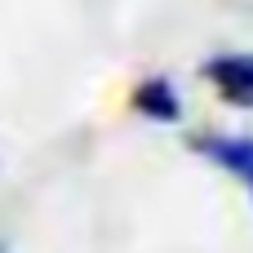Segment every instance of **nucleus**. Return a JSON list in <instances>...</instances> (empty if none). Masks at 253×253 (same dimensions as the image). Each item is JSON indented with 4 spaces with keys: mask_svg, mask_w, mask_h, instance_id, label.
<instances>
[{
    "mask_svg": "<svg viewBox=\"0 0 253 253\" xmlns=\"http://www.w3.org/2000/svg\"><path fill=\"white\" fill-rule=\"evenodd\" d=\"M191 147H196L209 165L227 169L253 200V138H236V133H196Z\"/></svg>",
    "mask_w": 253,
    "mask_h": 253,
    "instance_id": "obj_1",
    "label": "nucleus"
},
{
    "mask_svg": "<svg viewBox=\"0 0 253 253\" xmlns=\"http://www.w3.org/2000/svg\"><path fill=\"white\" fill-rule=\"evenodd\" d=\"M205 80L218 89V98L236 107H253V53H227L205 62Z\"/></svg>",
    "mask_w": 253,
    "mask_h": 253,
    "instance_id": "obj_2",
    "label": "nucleus"
},
{
    "mask_svg": "<svg viewBox=\"0 0 253 253\" xmlns=\"http://www.w3.org/2000/svg\"><path fill=\"white\" fill-rule=\"evenodd\" d=\"M133 111L147 116V120L173 125V120H182V98H178V89H173L165 76H151V80H142V84L133 89Z\"/></svg>",
    "mask_w": 253,
    "mask_h": 253,
    "instance_id": "obj_3",
    "label": "nucleus"
},
{
    "mask_svg": "<svg viewBox=\"0 0 253 253\" xmlns=\"http://www.w3.org/2000/svg\"><path fill=\"white\" fill-rule=\"evenodd\" d=\"M0 253H9V249H4V245H0Z\"/></svg>",
    "mask_w": 253,
    "mask_h": 253,
    "instance_id": "obj_4",
    "label": "nucleus"
}]
</instances>
